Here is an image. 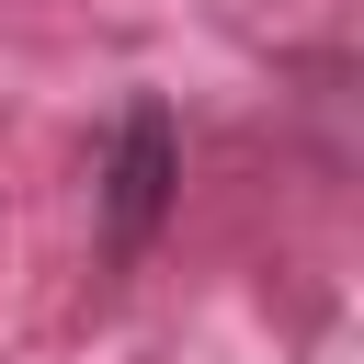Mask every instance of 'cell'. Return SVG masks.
I'll use <instances>...</instances> for the list:
<instances>
[{
    "label": "cell",
    "mask_w": 364,
    "mask_h": 364,
    "mask_svg": "<svg viewBox=\"0 0 364 364\" xmlns=\"http://www.w3.org/2000/svg\"><path fill=\"white\" fill-rule=\"evenodd\" d=\"M91 205H102V250H114V262H136V250L171 228V205H182V125H171L159 91H136V102L114 114L102 171H91Z\"/></svg>",
    "instance_id": "obj_1"
}]
</instances>
